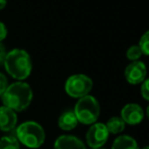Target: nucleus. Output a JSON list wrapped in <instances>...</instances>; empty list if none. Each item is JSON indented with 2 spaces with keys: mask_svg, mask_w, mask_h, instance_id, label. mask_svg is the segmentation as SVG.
<instances>
[{
  "mask_svg": "<svg viewBox=\"0 0 149 149\" xmlns=\"http://www.w3.org/2000/svg\"><path fill=\"white\" fill-rule=\"evenodd\" d=\"M0 149H19V144L15 138L5 136L0 139Z\"/></svg>",
  "mask_w": 149,
  "mask_h": 149,
  "instance_id": "4468645a",
  "label": "nucleus"
},
{
  "mask_svg": "<svg viewBox=\"0 0 149 149\" xmlns=\"http://www.w3.org/2000/svg\"><path fill=\"white\" fill-rule=\"evenodd\" d=\"M121 118L128 125H138L144 119L143 109L137 104H128L122 109Z\"/></svg>",
  "mask_w": 149,
  "mask_h": 149,
  "instance_id": "6e6552de",
  "label": "nucleus"
},
{
  "mask_svg": "<svg viewBox=\"0 0 149 149\" xmlns=\"http://www.w3.org/2000/svg\"><path fill=\"white\" fill-rule=\"evenodd\" d=\"M112 149H139V146L134 138L128 135H122L114 141Z\"/></svg>",
  "mask_w": 149,
  "mask_h": 149,
  "instance_id": "f8f14e48",
  "label": "nucleus"
},
{
  "mask_svg": "<svg viewBox=\"0 0 149 149\" xmlns=\"http://www.w3.org/2000/svg\"><path fill=\"white\" fill-rule=\"evenodd\" d=\"M95 149H102V148H95Z\"/></svg>",
  "mask_w": 149,
  "mask_h": 149,
  "instance_id": "b1692460",
  "label": "nucleus"
},
{
  "mask_svg": "<svg viewBox=\"0 0 149 149\" xmlns=\"http://www.w3.org/2000/svg\"><path fill=\"white\" fill-rule=\"evenodd\" d=\"M143 54H142L141 49H140V47L138 45H132L126 52V57L132 62L133 61H138V59H140V57Z\"/></svg>",
  "mask_w": 149,
  "mask_h": 149,
  "instance_id": "2eb2a0df",
  "label": "nucleus"
},
{
  "mask_svg": "<svg viewBox=\"0 0 149 149\" xmlns=\"http://www.w3.org/2000/svg\"><path fill=\"white\" fill-rule=\"evenodd\" d=\"M146 116H147V118L149 120V104H148L147 109H146Z\"/></svg>",
  "mask_w": 149,
  "mask_h": 149,
  "instance_id": "4be33fe9",
  "label": "nucleus"
},
{
  "mask_svg": "<svg viewBox=\"0 0 149 149\" xmlns=\"http://www.w3.org/2000/svg\"><path fill=\"white\" fill-rule=\"evenodd\" d=\"M77 124H78V120L75 116L74 112H71V111L63 113L58 121L59 127L64 131H70V130L74 129Z\"/></svg>",
  "mask_w": 149,
  "mask_h": 149,
  "instance_id": "9b49d317",
  "label": "nucleus"
},
{
  "mask_svg": "<svg viewBox=\"0 0 149 149\" xmlns=\"http://www.w3.org/2000/svg\"><path fill=\"white\" fill-rule=\"evenodd\" d=\"M54 149H86L80 139L75 136L62 135L55 141Z\"/></svg>",
  "mask_w": 149,
  "mask_h": 149,
  "instance_id": "9d476101",
  "label": "nucleus"
},
{
  "mask_svg": "<svg viewBox=\"0 0 149 149\" xmlns=\"http://www.w3.org/2000/svg\"><path fill=\"white\" fill-rule=\"evenodd\" d=\"M106 127L110 134H120L125 130L126 124L121 117H113L107 122Z\"/></svg>",
  "mask_w": 149,
  "mask_h": 149,
  "instance_id": "ddd939ff",
  "label": "nucleus"
},
{
  "mask_svg": "<svg viewBox=\"0 0 149 149\" xmlns=\"http://www.w3.org/2000/svg\"><path fill=\"white\" fill-rule=\"evenodd\" d=\"M92 86L93 83L88 76L84 74H74L67 79L65 90L71 97L81 98L89 93Z\"/></svg>",
  "mask_w": 149,
  "mask_h": 149,
  "instance_id": "39448f33",
  "label": "nucleus"
},
{
  "mask_svg": "<svg viewBox=\"0 0 149 149\" xmlns=\"http://www.w3.org/2000/svg\"><path fill=\"white\" fill-rule=\"evenodd\" d=\"M74 114L78 122L84 125H92L96 123L100 114V104L92 95L83 96L79 98L74 108Z\"/></svg>",
  "mask_w": 149,
  "mask_h": 149,
  "instance_id": "7ed1b4c3",
  "label": "nucleus"
},
{
  "mask_svg": "<svg viewBox=\"0 0 149 149\" xmlns=\"http://www.w3.org/2000/svg\"><path fill=\"white\" fill-rule=\"evenodd\" d=\"M141 95L144 100L149 102V77L146 78L141 84Z\"/></svg>",
  "mask_w": 149,
  "mask_h": 149,
  "instance_id": "f3484780",
  "label": "nucleus"
},
{
  "mask_svg": "<svg viewBox=\"0 0 149 149\" xmlns=\"http://www.w3.org/2000/svg\"><path fill=\"white\" fill-rule=\"evenodd\" d=\"M6 55H7V52H6V49L4 47V45L2 43H0V64L4 62L6 58Z\"/></svg>",
  "mask_w": 149,
  "mask_h": 149,
  "instance_id": "aec40b11",
  "label": "nucleus"
},
{
  "mask_svg": "<svg viewBox=\"0 0 149 149\" xmlns=\"http://www.w3.org/2000/svg\"><path fill=\"white\" fill-rule=\"evenodd\" d=\"M125 78L130 84H139L146 79L147 68L142 61H133L125 68Z\"/></svg>",
  "mask_w": 149,
  "mask_h": 149,
  "instance_id": "0eeeda50",
  "label": "nucleus"
},
{
  "mask_svg": "<svg viewBox=\"0 0 149 149\" xmlns=\"http://www.w3.org/2000/svg\"><path fill=\"white\" fill-rule=\"evenodd\" d=\"M142 149H149V146H145V147H143Z\"/></svg>",
  "mask_w": 149,
  "mask_h": 149,
  "instance_id": "5701e85b",
  "label": "nucleus"
},
{
  "mask_svg": "<svg viewBox=\"0 0 149 149\" xmlns=\"http://www.w3.org/2000/svg\"><path fill=\"white\" fill-rule=\"evenodd\" d=\"M17 124L15 112L7 107H0V130L4 132L11 131Z\"/></svg>",
  "mask_w": 149,
  "mask_h": 149,
  "instance_id": "1a4fd4ad",
  "label": "nucleus"
},
{
  "mask_svg": "<svg viewBox=\"0 0 149 149\" xmlns=\"http://www.w3.org/2000/svg\"><path fill=\"white\" fill-rule=\"evenodd\" d=\"M7 0H0V10H2L6 6Z\"/></svg>",
  "mask_w": 149,
  "mask_h": 149,
  "instance_id": "412c9836",
  "label": "nucleus"
},
{
  "mask_svg": "<svg viewBox=\"0 0 149 149\" xmlns=\"http://www.w3.org/2000/svg\"><path fill=\"white\" fill-rule=\"evenodd\" d=\"M138 46H139L140 49H141L143 55L149 56V30L146 31L145 33L141 36Z\"/></svg>",
  "mask_w": 149,
  "mask_h": 149,
  "instance_id": "dca6fc26",
  "label": "nucleus"
},
{
  "mask_svg": "<svg viewBox=\"0 0 149 149\" xmlns=\"http://www.w3.org/2000/svg\"><path fill=\"white\" fill-rule=\"evenodd\" d=\"M6 71L13 78L22 80L31 74V60L28 52L22 49H14L7 53L3 62Z\"/></svg>",
  "mask_w": 149,
  "mask_h": 149,
  "instance_id": "f03ea898",
  "label": "nucleus"
},
{
  "mask_svg": "<svg viewBox=\"0 0 149 149\" xmlns=\"http://www.w3.org/2000/svg\"><path fill=\"white\" fill-rule=\"evenodd\" d=\"M7 87H8L7 78H6L4 74L0 73V95L2 96V94L5 92V90H6Z\"/></svg>",
  "mask_w": 149,
  "mask_h": 149,
  "instance_id": "a211bd4d",
  "label": "nucleus"
},
{
  "mask_svg": "<svg viewBox=\"0 0 149 149\" xmlns=\"http://www.w3.org/2000/svg\"><path fill=\"white\" fill-rule=\"evenodd\" d=\"M33 100V91L31 86L24 82H15L10 84L2 94V102L4 106L13 110L14 112H22L31 104Z\"/></svg>",
  "mask_w": 149,
  "mask_h": 149,
  "instance_id": "f257e3e1",
  "label": "nucleus"
},
{
  "mask_svg": "<svg viewBox=\"0 0 149 149\" xmlns=\"http://www.w3.org/2000/svg\"><path fill=\"white\" fill-rule=\"evenodd\" d=\"M17 138L30 148H38L45 141V131L40 124L33 121L22 123L16 130Z\"/></svg>",
  "mask_w": 149,
  "mask_h": 149,
  "instance_id": "20e7f679",
  "label": "nucleus"
},
{
  "mask_svg": "<svg viewBox=\"0 0 149 149\" xmlns=\"http://www.w3.org/2000/svg\"><path fill=\"white\" fill-rule=\"evenodd\" d=\"M6 36H7V30H6V26H4L3 22H0V43L5 39Z\"/></svg>",
  "mask_w": 149,
  "mask_h": 149,
  "instance_id": "6ab92c4d",
  "label": "nucleus"
},
{
  "mask_svg": "<svg viewBox=\"0 0 149 149\" xmlns=\"http://www.w3.org/2000/svg\"><path fill=\"white\" fill-rule=\"evenodd\" d=\"M109 135L110 133L107 129L106 124L94 123L90 126L86 133V142L92 149L100 148L108 141Z\"/></svg>",
  "mask_w": 149,
  "mask_h": 149,
  "instance_id": "423d86ee",
  "label": "nucleus"
}]
</instances>
